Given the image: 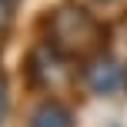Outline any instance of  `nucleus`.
I'll return each instance as SVG.
<instances>
[{"label": "nucleus", "instance_id": "1", "mask_svg": "<svg viewBox=\"0 0 127 127\" xmlns=\"http://www.w3.org/2000/svg\"><path fill=\"white\" fill-rule=\"evenodd\" d=\"M37 27H40L44 50L57 64L87 60L107 50L110 44V27L100 24L84 3H74V0H60L57 7H50L37 20Z\"/></svg>", "mask_w": 127, "mask_h": 127}, {"label": "nucleus", "instance_id": "4", "mask_svg": "<svg viewBox=\"0 0 127 127\" xmlns=\"http://www.w3.org/2000/svg\"><path fill=\"white\" fill-rule=\"evenodd\" d=\"M44 47H30L24 57V77H27V87L30 90H40L47 87V70H44Z\"/></svg>", "mask_w": 127, "mask_h": 127}, {"label": "nucleus", "instance_id": "5", "mask_svg": "<svg viewBox=\"0 0 127 127\" xmlns=\"http://www.w3.org/2000/svg\"><path fill=\"white\" fill-rule=\"evenodd\" d=\"M7 114H10V77L0 67V127L7 124Z\"/></svg>", "mask_w": 127, "mask_h": 127}, {"label": "nucleus", "instance_id": "2", "mask_svg": "<svg viewBox=\"0 0 127 127\" xmlns=\"http://www.w3.org/2000/svg\"><path fill=\"white\" fill-rule=\"evenodd\" d=\"M80 84L94 97H110L121 87H127V67L114 54L100 50V54H94V57L80 60Z\"/></svg>", "mask_w": 127, "mask_h": 127}, {"label": "nucleus", "instance_id": "6", "mask_svg": "<svg viewBox=\"0 0 127 127\" xmlns=\"http://www.w3.org/2000/svg\"><path fill=\"white\" fill-rule=\"evenodd\" d=\"M13 20V0H0V30H7Z\"/></svg>", "mask_w": 127, "mask_h": 127}, {"label": "nucleus", "instance_id": "3", "mask_svg": "<svg viewBox=\"0 0 127 127\" xmlns=\"http://www.w3.org/2000/svg\"><path fill=\"white\" fill-rule=\"evenodd\" d=\"M27 127H77V114L60 97H47V100H40L37 107H33Z\"/></svg>", "mask_w": 127, "mask_h": 127}]
</instances>
